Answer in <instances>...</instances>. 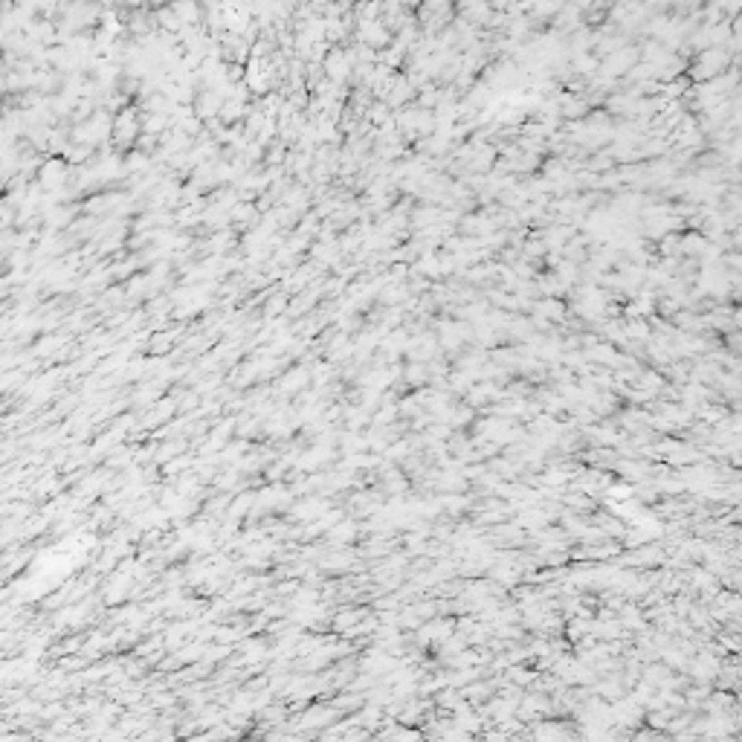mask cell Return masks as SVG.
<instances>
[{"mask_svg": "<svg viewBox=\"0 0 742 742\" xmlns=\"http://www.w3.org/2000/svg\"><path fill=\"white\" fill-rule=\"evenodd\" d=\"M172 12L180 18V23H198V18H200L198 0H174V3H172Z\"/></svg>", "mask_w": 742, "mask_h": 742, "instance_id": "6da1fadb", "label": "cell"}]
</instances>
